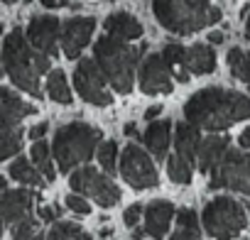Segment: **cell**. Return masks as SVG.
<instances>
[{
	"instance_id": "cell-47",
	"label": "cell",
	"mask_w": 250,
	"mask_h": 240,
	"mask_svg": "<svg viewBox=\"0 0 250 240\" xmlns=\"http://www.w3.org/2000/svg\"><path fill=\"white\" fill-rule=\"evenodd\" d=\"M248 93H250V83H248Z\"/></svg>"
},
{
	"instance_id": "cell-7",
	"label": "cell",
	"mask_w": 250,
	"mask_h": 240,
	"mask_svg": "<svg viewBox=\"0 0 250 240\" xmlns=\"http://www.w3.org/2000/svg\"><path fill=\"white\" fill-rule=\"evenodd\" d=\"M208 189H230L238 194L250 196V157L243 150L230 147L221 164L211 172Z\"/></svg>"
},
{
	"instance_id": "cell-40",
	"label": "cell",
	"mask_w": 250,
	"mask_h": 240,
	"mask_svg": "<svg viewBox=\"0 0 250 240\" xmlns=\"http://www.w3.org/2000/svg\"><path fill=\"white\" fill-rule=\"evenodd\" d=\"M238 142H240V147H243V150H248V147H250V128H245V130L240 133Z\"/></svg>"
},
{
	"instance_id": "cell-46",
	"label": "cell",
	"mask_w": 250,
	"mask_h": 240,
	"mask_svg": "<svg viewBox=\"0 0 250 240\" xmlns=\"http://www.w3.org/2000/svg\"><path fill=\"white\" fill-rule=\"evenodd\" d=\"M245 206H248V216H250V203H245Z\"/></svg>"
},
{
	"instance_id": "cell-14",
	"label": "cell",
	"mask_w": 250,
	"mask_h": 240,
	"mask_svg": "<svg viewBox=\"0 0 250 240\" xmlns=\"http://www.w3.org/2000/svg\"><path fill=\"white\" fill-rule=\"evenodd\" d=\"M32 203H35V194L27 189H3V218L8 225H15L25 218H30L32 213Z\"/></svg>"
},
{
	"instance_id": "cell-3",
	"label": "cell",
	"mask_w": 250,
	"mask_h": 240,
	"mask_svg": "<svg viewBox=\"0 0 250 240\" xmlns=\"http://www.w3.org/2000/svg\"><path fill=\"white\" fill-rule=\"evenodd\" d=\"M93 59L98 61L103 76L118 93H130L135 86L138 66L143 64V47H133L125 40L103 35L96 42Z\"/></svg>"
},
{
	"instance_id": "cell-41",
	"label": "cell",
	"mask_w": 250,
	"mask_h": 240,
	"mask_svg": "<svg viewBox=\"0 0 250 240\" xmlns=\"http://www.w3.org/2000/svg\"><path fill=\"white\" fill-rule=\"evenodd\" d=\"M223 42V32H211L208 35V44H221Z\"/></svg>"
},
{
	"instance_id": "cell-12",
	"label": "cell",
	"mask_w": 250,
	"mask_h": 240,
	"mask_svg": "<svg viewBox=\"0 0 250 240\" xmlns=\"http://www.w3.org/2000/svg\"><path fill=\"white\" fill-rule=\"evenodd\" d=\"M62 22L52 15H35L30 20V27H27V40L35 49L54 57L59 54V44L57 40H62Z\"/></svg>"
},
{
	"instance_id": "cell-2",
	"label": "cell",
	"mask_w": 250,
	"mask_h": 240,
	"mask_svg": "<svg viewBox=\"0 0 250 240\" xmlns=\"http://www.w3.org/2000/svg\"><path fill=\"white\" fill-rule=\"evenodd\" d=\"M3 69L20 91L40 96V76L49 71V54L35 49L30 40H25L22 30H13L3 42Z\"/></svg>"
},
{
	"instance_id": "cell-5",
	"label": "cell",
	"mask_w": 250,
	"mask_h": 240,
	"mask_svg": "<svg viewBox=\"0 0 250 240\" xmlns=\"http://www.w3.org/2000/svg\"><path fill=\"white\" fill-rule=\"evenodd\" d=\"M98 140H101V130L88 123L71 120V123L62 125L52 145V155L54 162L59 164V172H71L74 167L88 162L98 147Z\"/></svg>"
},
{
	"instance_id": "cell-29",
	"label": "cell",
	"mask_w": 250,
	"mask_h": 240,
	"mask_svg": "<svg viewBox=\"0 0 250 240\" xmlns=\"http://www.w3.org/2000/svg\"><path fill=\"white\" fill-rule=\"evenodd\" d=\"M98 164L105 172H115V167H118V142L105 140L103 145H98Z\"/></svg>"
},
{
	"instance_id": "cell-30",
	"label": "cell",
	"mask_w": 250,
	"mask_h": 240,
	"mask_svg": "<svg viewBox=\"0 0 250 240\" xmlns=\"http://www.w3.org/2000/svg\"><path fill=\"white\" fill-rule=\"evenodd\" d=\"M228 69L233 74V79H245V52L238 49V47H230L228 49Z\"/></svg>"
},
{
	"instance_id": "cell-25",
	"label": "cell",
	"mask_w": 250,
	"mask_h": 240,
	"mask_svg": "<svg viewBox=\"0 0 250 240\" xmlns=\"http://www.w3.org/2000/svg\"><path fill=\"white\" fill-rule=\"evenodd\" d=\"M167 174L174 184H189L191 174H194V162H189V160H184L182 155L174 152L167 162Z\"/></svg>"
},
{
	"instance_id": "cell-37",
	"label": "cell",
	"mask_w": 250,
	"mask_h": 240,
	"mask_svg": "<svg viewBox=\"0 0 250 240\" xmlns=\"http://www.w3.org/2000/svg\"><path fill=\"white\" fill-rule=\"evenodd\" d=\"M47 130H49L47 123H37V125L30 128V138H32V140H42V138L47 135Z\"/></svg>"
},
{
	"instance_id": "cell-36",
	"label": "cell",
	"mask_w": 250,
	"mask_h": 240,
	"mask_svg": "<svg viewBox=\"0 0 250 240\" xmlns=\"http://www.w3.org/2000/svg\"><path fill=\"white\" fill-rule=\"evenodd\" d=\"M57 216H62V208H59V206H42V208H40V218L47 220V223L57 220Z\"/></svg>"
},
{
	"instance_id": "cell-45",
	"label": "cell",
	"mask_w": 250,
	"mask_h": 240,
	"mask_svg": "<svg viewBox=\"0 0 250 240\" xmlns=\"http://www.w3.org/2000/svg\"><path fill=\"white\" fill-rule=\"evenodd\" d=\"M3 3H5V5H13V3H15V0H3Z\"/></svg>"
},
{
	"instance_id": "cell-18",
	"label": "cell",
	"mask_w": 250,
	"mask_h": 240,
	"mask_svg": "<svg viewBox=\"0 0 250 240\" xmlns=\"http://www.w3.org/2000/svg\"><path fill=\"white\" fill-rule=\"evenodd\" d=\"M103 25H105V35L118 37V40H125V42L143 37V25L130 13H113V15L105 18Z\"/></svg>"
},
{
	"instance_id": "cell-38",
	"label": "cell",
	"mask_w": 250,
	"mask_h": 240,
	"mask_svg": "<svg viewBox=\"0 0 250 240\" xmlns=\"http://www.w3.org/2000/svg\"><path fill=\"white\" fill-rule=\"evenodd\" d=\"M40 3H42L44 8H69V5H71L69 0H40Z\"/></svg>"
},
{
	"instance_id": "cell-4",
	"label": "cell",
	"mask_w": 250,
	"mask_h": 240,
	"mask_svg": "<svg viewBox=\"0 0 250 240\" xmlns=\"http://www.w3.org/2000/svg\"><path fill=\"white\" fill-rule=\"evenodd\" d=\"M152 13L172 35H194L221 20V10L208 0H152Z\"/></svg>"
},
{
	"instance_id": "cell-24",
	"label": "cell",
	"mask_w": 250,
	"mask_h": 240,
	"mask_svg": "<svg viewBox=\"0 0 250 240\" xmlns=\"http://www.w3.org/2000/svg\"><path fill=\"white\" fill-rule=\"evenodd\" d=\"M47 93L54 103H62V105H69L71 103V91H69V83H66V76L64 71H52L49 79H47Z\"/></svg>"
},
{
	"instance_id": "cell-33",
	"label": "cell",
	"mask_w": 250,
	"mask_h": 240,
	"mask_svg": "<svg viewBox=\"0 0 250 240\" xmlns=\"http://www.w3.org/2000/svg\"><path fill=\"white\" fill-rule=\"evenodd\" d=\"M177 225H179V228H196V230H199L196 211H191V208H179V211H177Z\"/></svg>"
},
{
	"instance_id": "cell-16",
	"label": "cell",
	"mask_w": 250,
	"mask_h": 240,
	"mask_svg": "<svg viewBox=\"0 0 250 240\" xmlns=\"http://www.w3.org/2000/svg\"><path fill=\"white\" fill-rule=\"evenodd\" d=\"M230 150V140L223 138V135H211V138H204L201 145H199V155H196V167L199 172L204 174H211L221 160L226 157V152Z\"/></svg>"
},
{
	"instance_id": "cell-42",
	"label": "cell",
	"mask_w": 250,
	"mask_h": 240,
	"mask_svg": "<svg viewBox=\"0 0 250 240\" xmlns=\"http://www.w3.org/2000/svg\"><path fill=\"white\" fill-rule=\"evenodd\" d=\"M245 83H250V52L245 54V79H243Z\"/></svg>"
},
{
	"instance_id": "cell-19",
	"label": "cell",
	"mask_w": 250,
	"mask_h": 240,
	"mask_svg": "<svg viewBox=\"0 0 250 240\" xmlns=\"http://www.w3.org/2000/svg\"><path fill=\"white\" fill-rule=\"evenodd\" d=\"M0 96H3V128H20L22 118L35 115V105L20 100L10 88H0Z\"/></svg>"
},
{
	"instance_id": "cell-27",
	"label": "cell",
	"mask_w": 250,
	"mask_h": 240,
	"mask_svg": "<svg viewBox=\"0 0 250 240\" xmlns=\"http://www.w3.org/2000/svg\"><path fill=\"white\" fill-rule=\"evenodd\" d=\"M20 150H22V125L3 128V160L20 155Z\"/></svg>"
},
{
	"instance_id": "cell-1",
	"label": "cell",
	"mask_w": 250,
	"mask_h": 240,
	"mask_svg": "<svg viewBox=\"0 0 250 240\" xmlns=\"http://www.w3.org/2000/svg\"><path fill=\"white\" fill-rule=\"evenodd\" d=\"M184 118L199 130L218 133L250 118V98H245L238 91H228L218 86L201 88L187 100Z\"/></svg>"
},
{
	"instance_id": "cell-21",
	"label": "cell",
	"mask_w": 250,
	"mask_h": 240,
	"mask_svg": "<svg viewBox=\"0 0 250 240\" xmlns=\"http://www.w3.org/2000/svg\"><path fill=\"white\" fill-rule=\"evenodd\" d=\"M174 145H177V155H182L184 160H189V162L196 164V155H199V145H201V133H199V128L191 125L189 120H187V123H179V125H177Z\"/></svg>"
},
{
	"instance_id": "cell-17",
	"label": "cell",
	"mask_w": 250,
	"mask_h": 240,
	"mask_svg": "<svg viewBox=\"0 0 250 240\" xmlns=\"http://www.w3.org/2000/svg\"><path fill=\"white\" fill-rule=\"evenodd\" d=\"M143 142L152 157L162 160L169 150V142H172V123L169 120H152L147 125V130L143 133Z\"/></svg>"
},
{
	"instance_id": "cell-43",
	"label": "cell",
	"mask_w": 250,
	"mask_h": 240,
	"mask_svg": "<svg viewBox=\"0 0 250 240\" xmlns=\"http://www.w3.org/2000/svg\"><path fill=\"white\" fill-rule=\"evenodd\" d=\"M125 133L133 135V133H135V123H128V125H125Z\"/></svg>"
},
{
	"instance_id": "cell-11",
	"label": "cell",
	"mask_w": 250,
	"mask_h": 240,
	"mask_svg": "<svg viewBox=\"0 0 250 240\" xmlns=\"http://www.w3.org/2000/svg\"><path fill=\"white\" fill-rule=\"evenodd\" d=\"M172 66L167 64V59L162 54H150L143 59L140 64V88L143 93H150V96H160V93H169L172 91Z\"/></svg>"
},
{
	"instance_id": "cell-8",
	"label": "cell",
	"mask_w": 250,
	"mask_h": 240,
	"mask_svg": "<svg viewBox=\"0 0 250 240\" xmlns=\"http://www.w3.org/2000/svg\"><path fill=\"white\" fill-rule=\"evenodd\" d=\"M69 184L76 194L81 196H91L98 206L103 208H113L120 201V189L115 186L113 179H108L105 174H101L93 167H81L69 177Z\"/></svg>"
},
{
	"instance_id": "cell-23",
	"label": "cell",
	"mask_w": 250,
	"mask_h": 240,
	"mask_svg": "<svg viewBox=\"0 0 250 240\" xmlns=\"http://www.w3.org/2000/svg\"><path fill=\"white\" fill-rule=\"evenodd\" d=\"M30 157H32L35 167L44 174V179H47V181H54V177H57V169H54V162H52L54 155H52V147H49L44 140H35V142H32Z\"/></svg>"
},
{
	"instance_id": "cell-34",
	"label": "cell",
	"mask_w": 250,
	"mask_h": 240,
	"mask_svg": "<svg viewBox=\"0 0 250 240\" xmlns=\"http://www.w3.org/2000/svg\"><path fill=\"white\" fill-rule=\"evenodd\" d=\"M143 213H145V208H143L140 203H133V206H128V208H125V213H123V220H125V225H128V228H135Z\"/></svg>"
},
{
	"instance_id": "cell-26",
	"label": "cell",
	"mask_w": 250,
	"mask_h": 240,
	"mask_svg": "<svg viewBox=\"0 0 250 240\" xmlns=\"http://www.w3.org/2000/svg\"><path fill=\"white\" fill-rule=\"evenodd\" d=\"M47 240H91V235H88L83 228H79L76 223L59 220V223H54V225H52V230H49Z\"/></svg>"
},
{
	"instance_id": "cell-9",
	"label": "cell",
	"mask_w": 250,
	"mask_h": 240,
	"mask_svg": "<svg viewBox=\"0 0 250 240\" xmlns=\"http://www.w3.org/2000/svg\"><path fill=\"white\" fill-rule=\"evenodd\" d=\"M108 79L103 76L101 66L96 59H81L74 69V86L79 91V96L91 103V105H110L113 103V96L110 91L105 88Z\"/></svg>"
},
{
	"instance_id": "cell-10",
	"label": "cell",
	"mask_w": 250,
	"mask_h": 240,
	"mask_svg": "<svg viewBox=\"0 0 250 240\" xmlns=\"http://www.w3.org/2000/svg\"><path fill=\"white\" fill-rule=\"evenodd\" d=\"M120 174L133 189H152L157 186V167L152 157L135 142L123 150L120 157Z\"/></svg>"
},
{
	"instance_id": "cell-20",
	"label": "cell",
	"mask_w": 250,
	"mask_h": 240,
	"mask_svg": "<svg viewBox=\"0 0 250 240\" xmlns=\"http://www.w3.org/2000/svg\"><path fill=\"white\" fill-rule=\"evenodd\" d=\"M189 74H196V76H204V74H211L216 69V54L211 49V44H191L187 47V59H184V66Z\"/></svg>"
},
{
	"instance_id": "cell-32",
	"label": "cell",
	"mask_w": 250,
	"mask_h": 240,
	"mask_svg": "<svg viewBox=\"0 0 250 240\" xmlns=\"http://www.w3.org/2000/svg\"><path fill=\"white\" fill-rule=\"evenodd\" d=\"M66 206H69V211L81 213V216H88V213H91V206H88V201H86L81 194H71V196H66Z\"/></svg>"
},
{
	"instance_id": "cell-31",
	"label": "cell",
	"mask_w": 250,
	"mask_h": 240,
	"mask_svg": "<svg viewBox=\"0 0 250 240\" xmlns=\"http://www.w3.org/2000/svg\"><path fill=\"white\" fill-rule=\"evenodd\" d=\"M162 57L167 59L169 66L182 69V66H184V59H187V47H182V44H167V47L162 49Z\"/></svg>"
},
{
	"instance_id": "cell-13",
	"label": "cell",
	"mask_w": 250,
	"mask_h": 240,
	"mask_svg": "<svg viewBox=\"0 0 250 240\" xmlns=\"http://www.w3.org/2000/svg\"><path fill=\"white\" fill-rule=\"evenodd\" d=\"M96 30V20L93 18H74V20H66L64 27H62V52L69 57V59H76L83 47L88 44L91 35Z\"/></svg>"
},
{
	"instance_id": "cell-28",
	"label": "cell",
	"mask_w": 250,
	"mask_h": 240,
	"mask_svg": "<svg viewBox=\"0 0 250 240\" xmlns=\"http://www.w3.org/2000/svg\"><path fill=\"white\" fill-rule=\"evenodd\" d=\"M13 240H44V235H42L37 220L30 216V218L13 225Z\"/></svg>"
},
{
	"instance_id": "cell-48",
	"label": "cell",
	"mask_w": 250,
	"mask_h": 240,
	"mask_svg": "<svg viewBox=\"0 0 250 240\" xmlns=\"http://www.w3.org/2000/svg\"><path fill=\"white\" fill-rule=\"evenodd\" d=\"M108 3H113V0H108Z\"/></svg>"
},
{
	"instance_id": "cell-22",
	"label": "cell",
	"mask_w": 250,
	"mask_h": 240,
	"mask_svg": "<svg viewBox=\"0 0 250 240\" xmlns=\"http://www.w3.org/2000/svg\"><path fill=\"white\" fill-rule=\"evenodd\" d=\"M10 177L15 179V181H20V184H25V186H44V174L35 167V162L32 160H27V157H18L13 164H10Z\"/></svg>"
},
{
	"instance_id": "cell-6",
	"label": "cell",
	"mask_w": 250,
	"mask_h": 240,
	"mask_svg": "<svg viewBox=\"0 0 250 240\" xmlns=\"http://www.w3.org/2000/svg\"><path fill=\"white\" fill-rule=\"evenodd\" d=\"M204 228L216 240H233L240 235L248 225V206L230 199V196H216L204 208Z\"/></svg>"
},
{
	"instance_id": "cell-39",
	"label": "cell",
	"mask_w": 250,
	"mask_h": 240,
	"mask_svg": "<svg viewBox=\"0 0 250 240\" xmlns=\"http://www.w3.org/2000/svg\"><path fill=\"white\" fill-rule=\"evenodd\" d=\"M160 113H162V105L157 103V105H150V108L145 110V118H147V120H150V123H152V120H155V118H157Z\"/></svg>"
},
{
	"instance_id": "cell-35",
	"label": "cell",
	"mask_w": 250,
	"mask_h": 240,
	"mask_svg": "<svg viewBox=\"0 0 250 240\" xmlns=\"http://www.w3.org/2000/svg\"><path fill=\"white\" fill-rule=\"evenodd\" d=\"M169 240H201V235L196 228H177V233Z\"/></svg>"
},
{
	"instance_id": "cell-44",
	"label": "cell",
	"mask_w": 250,
	"mask_h": 240,
	"mask_svg": "<svg viewBox=\"0 0 250 240\" xmlns=\"http://www.w3.org/2000/svg\"><path fill=\"white\" fill-rule=\"evenodd\" d=\"M245 37L250 40V18H248V22H245Z\"/></svg>"
},
{
	"instance_id": "cell-15",
	"label": "cell",
	"mask_w": 250,
	"mask_h": 240,
	"mask_svg": "<svg viewBox=\"0 0 250 240\" xmlns=\"http://www.w3.org/2000/svg\"><path fill=\"white\" fill-rule=\"evenodd\" d=\"M174 218V206L169 201H150L145 208V233L155 240H162L169 230V223Z\"/></svg>"
}]
</instances>
